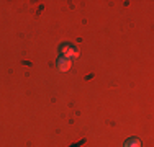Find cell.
Masks as SVG:
<instances>
[{
	"mask_svg": "<svg viewBox=\"0 0 154 147\" xmlns=\"http://www.w3.org/2000/svg\"><path fill=\"white\" fill-rule=\"evenodd\" d=\"M59 54H61V57H66V59L79 57V49L71 43H64L59 46Z\"/></svg>",
	"mask_w": 154,
	"mask_h": 147,
	"instance_id": "cell-1",
	"label": "cell"
},
{
	"mask_svg": "<svg viewBox=\"0 0 154 147\" xmlns=\"http://www.w3.org/2000/svg\"><path fill=\"white\" fill-rule=\"evenodd\" d=\"M56 69L61 72H67L71 69V59H66V57H57L56 61Z\"/></svg>",
	"mask_w": 154,
	"mask_h": 147,
	"instance_id": "cell-2",
	"label": "cell"
},
{
	"mask_svg": "<svg viewBox=\"0 0 154 147\" xmlns=\"http://www.w3.org/2000/svg\"><path fill=\"white\" fill-rule=\"evenodd\" d=\"M123 147H141V141H139L138 137H130L125 141Z\"/></svg>",
	"mask_w": 154,
	"mask_h": 147,
	"instance_id": "cell-3",
	"label": "cell"
}]
</instances>
